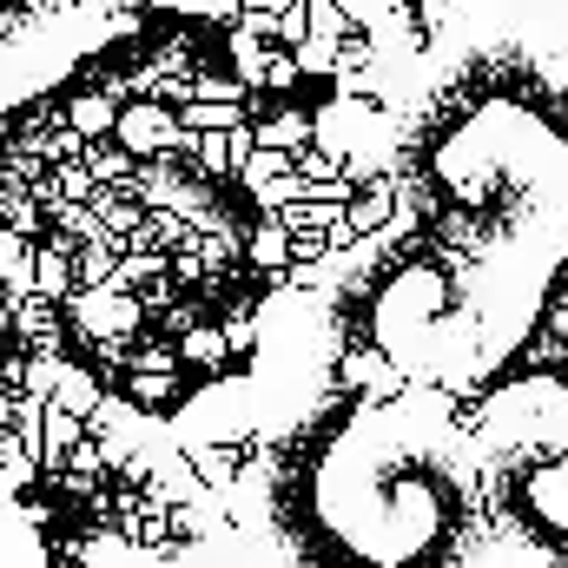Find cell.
I'll list each match as a JSON object with an SVG mask.
<instances>
[{"mask_svg":"<svg viewBox=\"0 0 568 568\" xmlns=\"http://www.w3.org/2000/svg\"><path fill=\"white\" fill-rule=\"evenodd\" d=\"M483 568H568V311L463 397Z\"/></svg>","mask_w":568,"mask_h":568,"instance_id":"2","label":"cell"},{"mask_svg":"<svg viewBox=\"0 0 568 568\" xmlns=\"http://www.w3.org/2000/svg\"><path fill=\"white\" fill-rule=\"evenodd\" d=\"M568 278V47L476 27L429 53L390 219L278 311L284 371L331 390H489Z\"/></svg>","mask_w":568,"mask_h":568,"instance_id":"1","label":"cell"},{"mask_svg":"<svg viewBox=\"0 0 568 568\" xmlns=\"http://www.w3.org/2000/svg\"><path fill=\"white\" fill-rule=\"evenodd\" d=\"M133 27V0H0V113L47 100Z\"/></svg>","mask_w":568,"mask_h":568,"instance_id":"3","label":"cell"},{"mask_svg":"<svg viewBox=\"0 0 568 568\" xmlns=\"http://www.w3.org/2000/svg\"><path fill=\"white\" fill-rule=\"evenodd\" d=\"M0 568H47V536L7 463H0Z\"/></svg>","mask_w":568,"mask_h":568,"instance_id":"4","label":"cell"}]
</instances>
